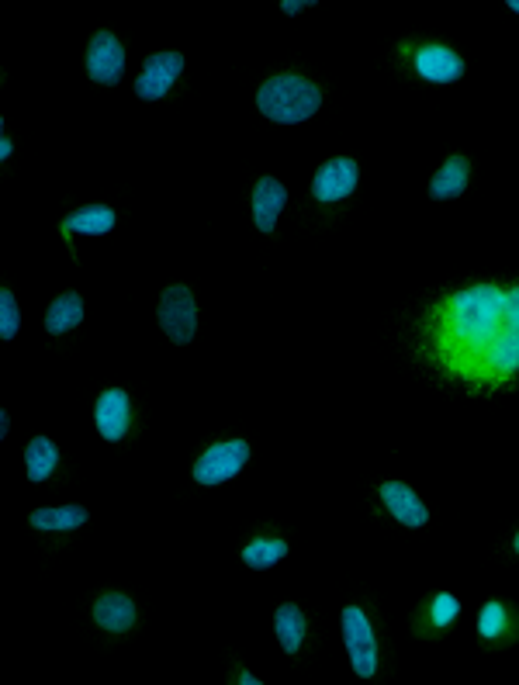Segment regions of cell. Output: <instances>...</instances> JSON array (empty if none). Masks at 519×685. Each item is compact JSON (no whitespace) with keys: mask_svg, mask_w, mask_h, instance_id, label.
I'll return each instance as SVG.
<instances>
[{"mask_svg":"<svg viewBox=\"0 0 519 685\" xmlns=\"http://www.w3.org/2000/svg\"><path fill=\"white\" fill-rule=\"evenodd\" d=\"M184 73V56L180 52H156L146 59L139 80H135V94L142 101H160L170 94V87L177 84V77Z\"/></svg>","mask_w":519,"mask_h":685,"instance_id":"6","label":"cell"},{"mask_svg":"<svg viewBox=\"0 0 519 685\" xmlns=\"http://www.w3.org/2000/svg\"><path fill=\"white\" fill-rule=\"evenodd\" d=\"M506 326V291L495 284L457 291L447 305V346L464 350V357H478L495 343Z\"/></svg>","mask_w":519,"mask_h":685,"instance_id":"1","label":"cell"},{"mask_svg":"<svg viewBox=\"0 0 519 685\" xmlns=\"http://www.w3.org/2000/svg\"><path fill=\"white\" fill-rule=\"evenodd\" d=\"M21 329V312H18V301H14L11 291H0V340H14Z\"/></svg>","mask_w":519,"mask_h":685,"instance_id":"23","label":"cell"},{"mask_svg":"<svg viewBox=\"0 0 519 685\" xmlns=\"http://www.w3.org/2000/svg\"><path fill=\"white\" fill-rule=\"evenodd\" d=\"M7 429H11V416H7V412H0V436H7Z\"/></svg>","mask_w":519,"mask_h":685,"instance_id":"28","label":"cell"},{"mask_svg":"<svg viewBox=\"0 0 519 685\" xmlns=\"http://www.w3.org/2000/svg\"><path fill=\"white\" fill-rule=\"evenodd\" d=\"M516 554H519V537H516Z\"/></svg>","mask_w":519,"mask_h":685,"instance_id":"31","label":"cell"},{"mask_svg":"<svg viewBox=\"0 0 519 685\" xmlns=\"http://www.w3.org/2000/svg\"><path fill=\"white\" fill-rule=\"evenodd\" d=\"M478 364H481V371H495V374L519 371V329H513V326L502 329V333L495 336V343L481 353Z\"/></svg>","mask_w":519,"mask_h":685,"instance_id":"15","label":"cell"},{"mask_svg":"<svg viewBox=\"0 0 519 685\" xmlns=\"http://www.w3.org/2000/svg\"><path fill=\"white\" fill-rule=\"evenodd\" d=\"M457 613H461V602H457V596H450V592H440L430 606L433 627H450V623L457 620Z\"/></svg>","mask_w":519,"mask_h":685,"instance_id":"24","label":"cell"},{"mask_svg":"<svg viewBox=\"0 0 519 685\" xmlns=\"http://www.w3.org/2000/svg\"><path fill=\"white\" fill-rule=\"evenodd\" d=\"M90 519L84 506H56V509H35L32 513V526L35 530H49V533H66L77 530Z\"/></svg>","mask_w":519,"mask_h":685,"instance_id":"19","label":"cell"},{"mask_svg":"<svg viewBox=\"0 0 519 685\" xmlns=\"http://www.w3.org/2000/svg\"><path fill=\"white\" fill-rule=\"evenodd\" d=\"M59 464V447L49 440V436H35L25 450V471L28 481H45Z\"/></svg>","mask_w":519,"mask_h":685,"instance_id":"20","label":"cell"},{"mask_svg":"<svg viewBox=\"0 0 519 685\" xmlns=\"http://www.w3.org/2000/svg\"><path fill=\"white\" fill-rule=\"evenodd\" d=\"M257 108L263 111V118H270L277 125H298L308 122L322 108V90L305 77L281 73V77H270L260 87Z\"/></svg>","mask_w":519,"mask_h":685,"instance_id":"2","label":"cell"},{"mask_svg":"<svg viewBox=\"0 0 519 685\" xmlns=\"http://www.w3.org/2000/svg\"><path fill=\"white\" fill-rule=\"evenodd\" d=\"M94 620L97 627L111 630V634H125L135 623V602L122 592H108V596L94 602Z\"/></svg>","mask_w":519,"mask_h":685,"instance_id":"14","label":"cell"},{"mask_svg":"<svg viewBox=\"0 0 519 685\" xmlns=\"http://www.w3.org/2000/svg\"><path fill=\"white\" fill-rule=\"evenodd\" d=\"M246 461H250V443L246 440L215 443L194 464V481L198 485H222V481L236 478L246 468Z\"/></svg>","mask_w":519,"mask_h":685,"instance_id":"5","label":"cell"},{"mask_svg":"<svg viewBox=\"0 0 519 685\" xmlns=\"http://www.w3.org/2000/svg\"><path fill=\"white\" fill-rule=\"evenodd\" d=\"M80 322H84V298H80L77 291L59 295L49 305V312H45V329H49V336L70 333V329H77Z\"/></svg>","mask_w":519,"mask_h":685,"instance_id":"16","label":"cell"},{"mask_svg":"<svg viewBox=\"0 0 519 685\" xmlns=\"http://www.w3.org/2000/svg\"><path fill=\"white\" fill-rule=\"evenodd\" d=\"M87 73L104 87H115L125 73V49L111 32H97L87 45Z\"/></svg>","mask_w":519,"mask_h":685,"instance_id":"7","label":"cell"},{"mask_svg":"<svg viewBox=\"0 0 519 685\" xmlns=\"http://www.w3.org/2000/svg\"><path fill=\"white\" fill-rule=\"evenodd\" d=\"M284 205H288V187L277 177H260L257 187H253V222H257V229L270 236L277 229Z\"/></svg>","mask_w":519,"mask_h":685,"instance_id":"11","label":"cell"},{"mask_svg":"<svg viewBox=\"0 0 519 685\" xmlns=\"http://www.w3.org/2000/svg\"><path fill=\"white\" fill-rule=\"evenodd\" d=\"M239 682H246V685H260L257 675H250V672H243V675H239Z\"/></svg>","mask_w":519,"mask_h":685,"instance_id":"29","label":"cell"},{"mask_svg":"<svg viewBox=\"0 0 519 685\" xmlns=\"http://www.w3.org/2000/svg\"><path fill=\"white\" fill-rule=\"evenodd\" d=\"M381 502L402 526H426V519H430V509L423 506V499L402 481H385L381 485Z\"/></svg>","mask_w":519,"mask_h":685,"instance_id":"12","label":"cell"},{"mask_svg":"<svg viewBox=\"0 0 519 685\" xmlns=\"http://www.w3.org/2000/svg\"><path fill=\"white\" fill-rule=\"evenodd\" d=\"M357 180H360L357 163L346 160V156H336V160L322 163L319 173L312 177V198L322 201V205H333V201L350 198Z\"/></svg>","mask_w":519,"mask_h":685,"instance_id":"8","label":"cell"},{"mask_svg":"<svg viewBox=\"0 0 519 685\" xmlns=\"http://www.w3.org/2000/svg\"><path fill=\"white\" fill-rule=\"evenodd\" d=\"M94 423H97V433H101L108 443L122 440V436L129 433V423H132V402H129V395H125L122 388L104 391V395L97 398Z\"/></svg>","mask_w":519,"mask_h":685,"instance_id":"9","label":"cell"},{"mask_svg":"<svg viewBox=\"0 0 519 685\" xmlns=\"http://www.w3.org/2000/svg\"><path fill=\"white\" fill-rule=\"evenodd\" d=\"M468 180H471V163H468V156H450V160L443 163L440 170H436V177L430 180V198H433V201L461 198L464 187H468Z\"/></svg>","mask_w":519,"mask_h":685,"instance_id":"13","label":"cell"},{"mask_svg":"<svg viewBox=\"0 0 519 685\" xmlns=\"http://www.w3.org/2000/svg\"><path fill=\"white\" fill-rule=\"evenodd\" d=\"M506 623H509V616H506V606H502V602H485V606H481L478 634L485 637V641H499Z\"/></svg>","mask_w":519,"mask_h":685,"instance_id":"22","label":"cell"},{"mask_svg":"<svg viewBox=\"0 0 519 685\" xmlns=\"http://www.w3.org/2000/svg\"><path fill=\"white\" fill-rule=\"evenodd\" d=\"M506 326L519 329V288H513L506 295Z\"/></svg>","mask_w":519,"mask_h":685,"instance_id":"25","label":"cell"},{"mask_svg":"<svg viewBox=\"0 0 519 685\" xmlns=\"http://www.w3.org/2000/svg\"><path fill=\"white\" fill-rule=\"evenodd\" d=\"M343 641H346V654H350L353 675L371 679L378 672V641H374V630L360 606L343 609Z\"/></svg>","mask_w":519,"mask_h":685,"instance_id":"4","label":"cell"},{"mask_svg":"<svg viewBox=\"0 0 519 685\" xmlns=\"http://www.w3.org/2000/svg\"><path fill=\"white\" fill-rule=\"evenodd\" d=\"M160 329L167 333L170 343L187 346L198 333V301H194L187 284H170L160 295V308H156Z\"/></svg>","mask_w":519,"mask_h":685,"instance_id":"3","label":"cell"},{"mask_svg":"<svg viewBox=\"0 0 519 685\" xmlns=\"http://www.w3.org/2000/svg\"><path fill=\"white\" fill-rule=\"evenodd\" d=\"M464 70H468L464 59L447 45H423L416 52V73L430 84H454L464 77Z\"/></svg>","mask_w":519,"mask_h":685,"instance_id":"10","label":"cell"},{"mask_svg":"<svg viewBox=\"0 0 519 685\" xmlns=\"http://www.w3.org/2000/svg\"><path fill=\"white\" fill-rule=\"evenodd\" d=\"M115 222L118 218L108 205H87V208H80V212L66 215L63 229L80 232V236H104V232L115 229Z\"/></svg>","mask_w":519,"mask_h":685,"instance_id":"17","label":"cell"},{"mask_svg":"<svg viewBox=\"0 0 519 685\" xmlns=\"http://www.w3.org/2000/svg\"><path fill=\"white\" fill-rule=\"evenodd\" d=\"M11 153H14V146H11V139L4 135V139H0V160H7Z\"/></svg>","mask_w":519,"mask_h":685,"instance_id":"27","label":"cell"},{"mask_svg":"<svg viewBox=\"0 0 519 685\" xmlns=\"http://www.w3.org/2000/svg\"><path fill=\"white\" fill-rule=\"evenodd\" d=\"M305 7H312V0H284L281 11L284 14H298V11H305Z\"/></svg>","mask_w":519,"mask_h":685,"instance_id":"26","label":"cell"},{"mask_svg":"<svg viewBox=\"0 0 519 685\" xmlns=\"http://www.w3.org/2000/svg\"><path fill=\"white\" fill-rule=\"evenodd\" d=\"M274 630H277V641L288 654H298V647L305 641V613L295 606V602H284L277 606L274 613Z\"/></svg>","mask_w":519,"mask_h":685,"instance_id":"18","label":"cell"},{"mask_svg":"<svg viewBox=\"0 0 519 685\" xmlns=\"http://www.w3.org/2000/svg\"><path fill=\"white\" fill-rule=\"evenodd\" d=\"M509 11H516V14H519V0H509Z\"/></svg>","mask_w":519,"mask_h":685,"instance_id":"30","label":"cell"},{"mask_svg":"<svg viewBox=\"0 0 519 685\" xmlns=\"http://www.w3.org/2000/svg\"><path fill=\"white\" fill-rule=\"evenodd\" d=\"M284 554H288V544L277 537L270 540H253V544L243 547V564H250L253 571H267L274 568L277 561H284Z\"/></svg>","mask_w":519,"mask_h":685,"instance_id":"21","label":"cell"}]
</instances>
